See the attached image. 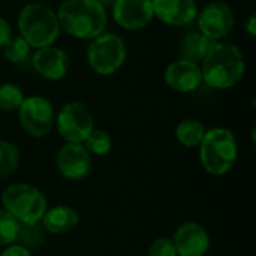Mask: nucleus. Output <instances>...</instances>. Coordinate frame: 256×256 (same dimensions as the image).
Returning <instances> with one entry per match:
<instances>
[{
    "mask_svg": "<svg viewBox=\"0 0 256 256\" xmlns=\"http://www.w3.org/2000/svg\"><path fill=\"white\" fill-rule=\"evenodd\" d=\"M128 50L123 38L117 33L104 32L93 38L87 48V62L93 72L102 76L116 74L126 60Z\"/></svg>",
    "mask_w": 256,
    "mask_h": 256,
    "instance_id": "nucleus-6",
    "label": "nucleus"
},
{
    "mask_svg": "<svg viewBox=\"0 0 256 256\" xmlns=\"http://www.w3.org/2000/svg\"><path fill=\"white\" fill-rule=\"evenodd\" d=\"M200 68L204 84L216 90H226L242 81L246 63L242 51L236 45L214 42Z\"/></svg>",
    "mask_w": 256,
    "mask_h": 256,
    "instance_id": "nucleus-1",
    "label": "nucleus"
},
{
    "mask_svg": "<svg viewBox=\"0 0 256 256\" xmlns=\"http://www.w3.org/2000/svg\"><path fill=\"white\" fill-rule=\"evenodd\" d=\"M204 135H206L204 124L194 118H186V120L180 122L176 129V136H177L178 142L188 148L200 147Z\"/></svg>",
    "mask_w": 256,
    "mask_h": 256,
    "instance_id": "nucleus-19",
    "label": "nucleus"
},
{
    "mask_svg": "<svg viewBox=\"0 0 256 256\" xmlns=\"http://www.w3.org/2000/svg\"><path fill=\"white\" fill-rule=\"evenodd\" d=\"M114 21L124 30H140L154 18L152 0H117L112 6Z\"/></svg>",
    "mask_w": 256,
    "mask_h": 256,
    "instance_id": "nucleus-11",
    "label": "nucleus"
},
{
    "mask_svg": "<svg viewBox=\"0 0 256 256\" xmlns=\"http://www.w3.org/2000/svg\"><path fill=\"white\" fill-rule=\"evenodd\" d=\"M20 165L18 148L4 140H0V178L10 176Z\"/></svg>",
    "mask_w": 256,
    "mask_h": 256,
    "instance_id": "nucleus-22",
    "label": "nucleus"
},
{
    "mask_svg": "<svg viewBox=\"0 0 256 256\" xmlns=\"http://www.w3.org/2000/svg\"><path fill=\"white\" fill-rule=\"evenodd\" d=\"M20 222L6 210H0V246L6 248L16 242Z\"/></svg>",
    "mask_w": 256,
    "mask_h": 256,
    "instance_id": "nucleus-23",
    "label": "nucleus"
},
{
    "mask_svg": "<svg viewBox=\"0 0 256 256\" xmlns=\"http://www.w3.org/2000/svg\"><path fill=\"white\" fill-rule=\"evenodd\" d=\"M42 228L51 234H68L80 224L78 213L68 206H56L45 212L42 220Z\"/></svg>",
    "mask_w": 256,
    "mask_h": 256,
    "instance_id": "nucleus-16",
    "label": "nucleus"
},
{
    "mask_svg": "<svg viewBox=\"0 0 256 256\" xmlns=\"http://www.w3.org/2000/svg\"><path fill=\"white\" fill-rule=\"evenodd\" d=\"M244 30H246V33L250 36V38H255L256 36V16L255 14H250L249 15V18L246 20V22H244Z\"/></svg>",
    "mask_w": 256,
    "mask_h": 256,
    "instance_id": "nucleus-28",
    "label": "nucleus"
},
{
    "mask_svg": "<svg viewBox=\"0 0 256 256\" xmlns=\"http://www.w3.org/2000/svg\"><path fill=\"white\" fill-rule=\"evenodd\" d=\"M82 144L90 154L105 156L112 148V138L104 129H93Z\"/></svg>",
    "mask_w": 256,
    "mask_h": 256,
    "instance_id": "nucleus-20",
    "label": "nucleus"
},
{
    "mask_svg": "<svg viewBox=\"0 0 256 256\" xmlns=\"http://www.w3.org/2000/svg\"><path fill=\"white\" fill-rule=\"evenodd\" d=\"M96 2H98L99 4H102L105 9H108V8H111V9H112V6L116 4V2H117V0H96Z\"/></svg>",
    "mask_w": 256,
    "mask_h": 256,
    "instance_id": "nucleus-29",
    "label": "nucleus"
},
{
    "mask_svg": "<svg viewBox=\"0 0 256 256\" xmlns=\"http://www.w3.org/2000/svg\"><path fill=\"white\" fill-rule=\"evenodd\" d=\"M200 158L204 170L212 176H225L236 165L238 146L236 135L226 128L206 130L200 144Z\"/></svg>",
    "mask_w": 256,
    "mask_h": 256,
    "instance_id": "nucleus-4",
    "label": "nucleus"
},
{
    "mask_svg": "<svg viewBox=\"0 0 256 256\" xmlns=\"http://www.w3.org/2000/svg\"><path fill=\"white\" fill-rule=\"evenodd\" d=\"M164 76L166 86L178 93L195 92L202 84V74L200 64L180 58L166 66Z\"/></svg>",
    "mask_w": 256,
    "mask_h": 256,
    "instance_id": "nucleus-15",
    "label": "nucleus"
},
{
    "mask_svg": "<svg viewBox=\"0 0 256 256\" xmlns=\"http://www.w3.org/2000/svg\"><path fill=\"white\" fill-rule=\"evenodd\" d=\"M12 38V28L9 26V22L0 16V48L4 46V44Z\"/></svg>",
    "mask_w": 256,
    "mask_h": 256,
    "instance_id": "nucleus-27",
    "label": "nucleus"
},
{
    "mask_svg": "<svg viewBox=\"0 0 256 256\" xmlns=\"http://www.w3.org/2000/svg\"><path fill=\"white\" fill-rule=\"evenodd\" d=\"M152 6L154 16L172 27L188 26L198 15L196 0H152Z\"/></svg>",
    "mask_w": 256,
    "mask_h": 256,
    "instance_id": "nucleus-13",
    "label": "nucleus"
},
{
    "mask_svg": "<svg viewBox=\"0 0 256 256\" xmlns=\"http://www.w3.org/2000/svg\"><path fill=\"white\" fill-rule=\"evenodd\" d=\"M20 124L33 138L48 135L56 123V112L51 102L42 96H28L18 110Z\"/></svg>",
    "mask_w": 256,
    "mask_h": 256,
    "instance_id": "nucleus-8",
    "label": "nucleus"
},
{
    "mask_svg": "<svg viewBox=\"0 0 256 256\" xmlns=\"http://www.w3.org/2000/svg\"><path fill=\"white\" fill-rule=\"evenodd\" d=\"M0 256H32L28 249L21 246V244H9L4 248V250L0 254Z\"/></svg>",
    "mask_w": 256,
    "mask_h": 256,
    "instance_id": "nucleus-26",
    "label": "nucleus"
},
{
    "mask_svg": "<svg viewBox=\"0 0 256 256\" xmlns=\"http://www.w3.org/2000/svg\"><path fill=\"white\" fill-rule=\"evenodd\" d=\"M56 14L62 30L86 40L104 33L108 21L106 9L96 0H64Z\"/></svg>",
    "mask_w": 256,
    "mask_h": 256,
    "instance_id": "nucleus-2",
    "label": "nucleus"
},
{
    "mask_svg": "<svg viewBox=\"0 0 256 256\" xmlns=\"http://www.w3.org/2000/svg\"><path fill=\"white\" fill-rule=\"evenodd\" d=\"M3 50V56L4 58L20 68L24 66H32V56H33V48L21 38V36H12Z\"/></svg>",
    "mask_w": 256,
    "mask_h": 256,
    "instance_id": "nucleus-18",
    "label": "nucleus"
},
{
    "mask_svg": "<svg viewBox=\"0 0 256 256\" xmlns=\"http://www.w3.org/2000/svg\"><path fill=\"white\" fill-rule=\"evenodd\" d=\"M148 256H178L172 238H158L152 243L148 249Z\"/></svg>",
    "mask_w": 256,
    "mask_h": 256,
    "instance_id": "nucleus-25",
    "label": "nucleus"
},
{
    "mask_svg": "<svg viewBox=\"0 0 256 256\" xmlns=\"http://www.w3.org/2000/svg\"><path fill=\"white\" fill-rule=\"evenodd\" d=\"M213 44H214V40L206 38L200 32L188 33L180 40L178 57H180V60H186V62L200 64L204 60V57L207 56V52L210 51V48L213 46Z\"/></svg>",
    "mask_w": 256,
    "mask_h": 256,
    "instance_id": "nucleus-17",
    "label": "nucleus"
},
{
    "mask_svg": "<svg viewBox=\"0 0 256 256\" xmlns=\"http://www.w3.org/2000/svg\"><path fill=\"white\" fill-rule=\"evenodd\" d=\"M24 99L26 96L18 86L12 82L0 84V110L2 111H6V112L18 111Z\"/></svg>",
    "mask_w": 256,
    "mask_h": 256,
    "instance_id": "nucleus-21",
    "label": "nucleus"
},
{
    "mask_svg": "<svg viewBox=\"0 0 256 256\" xmlns=\"http://www.w3.org/2000/svg\"><path fill=\"white\" fill-rule=\"evenodd\" d=\"M58 172L68 180H81L92 170V156L82 144H66L57 153Z\"/></svg>",
    "mask_w": 256,
    "mask_h": 256,
    "instance_id": "nucleus-12",
    "label": "nucleus"
},
{
    "mask_svg": "<svg viewBox=\"0 0 256 256\" xmlns=\"http://www.w3.org/2000/svg\"><path fill=\"white\" fill-rule=\"evenodd\" d=\"M2 204L20 224H39L46 212L45 195L34 186L16 183L4 189Z\"/></svg>",
    "mask_w": 256,
    "mask_h": 256,
    "instance_id": "nucleus-5",
    "label": "nucleus"
},
{
    "mask_svg": "<svg viewBox=\"0 0 256 256\" xmlns=\"http://www.w3.org/2000/svg\"><path fill=\"white\" fill-rule=\"evenodd\" d=\"M172 242L178 256H204L210 249L207 231L195 222H186L178 226Z\"/></svg>",
    "mask_w": 256,
    "mask_h": 256,
    "instance_id": "nucleus-14",
    "label": "nucleus"
},
{
    "mask_svg": "<svg viewBox=\"0 0 256 256\" xmlns=\"http://www.w3.org/2000/svg\"><path fill=\"white\" fill-rule=\"evenodd\" d=\"M20 36L33 48H44L54 45L62 32L57 14L44 3H27L18 14Z\"/></svg>",
    "mask_w": 256,
    "mask_h": 256,
    "instance_id": "nucleus-3",
    "label": "nucleus"
},
{
    "mask_svg": "<svg viewBox=\"0 0 256 256\" xmlns=\"http://www.w3.org/2000/svg\"><path fill=\"white\" fill-rule=\"evenodd\" d=\"M40 224V222H39ZM39 224H20V231L16 240L21 246H36L42 242V234L39 232Z\"/></svg>",
    "mask_w": 256,
    "mask_h": 256,
    "instance_id": "nucleus-24",
    "label": "nucleus"
},
{
    "mask_svg": "<svg viewBox=\"0 0 256 256\" xmlns=\"http://www.w3.org/2000/svg\"><path fill=\"white\" fill-rule=\"evenodd\" d=\"M196 22L200 33L214 42H219L232 30L236 18L232 8L228 3L216 0L210 2L201 10H198Z\"/></svg>",
    "mask_w": 256,
    "mask_h": 256,
    "instance_id": "nucleus-9",
    "label": "nucleus"
},
{
    "mask_svg": "<svg viewBox=\"0 0 256 256\" xmlns=\"http://www.w3.org/2000/svg\"><path fill=\"white\" fill-rule=\"evenodd\" d=\"M32 68L42 78L50 81H58L68 75L70 68V60L64 50L56 45H50L33 51Z\"/></svg>",
    "mask_w": 256,
    "mask_h": 256,
    "instance_id": "nucleus-10",
    "label": "nucleus"
},
{
    "mask_svg": "<svg viewBox=\"0 0 256 256\" xmlns=\"http://www.w3.org/2000/svg\"><path fill=\"white\" fill-rule=\"evenodd\" d=\"M60 136L69 144H82L94 129V118L88 106L81 102H69L62 106L56 117Z\"/></svg>",
    "mask_w": 256,
    "mask_h": 256,
    "instance_id": "nucleus-7",
    "label": "nucleus"
}]
</instances>
